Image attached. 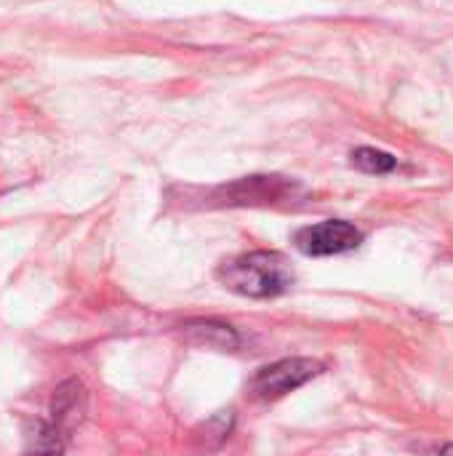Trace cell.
Segmentation results:
<instances>
[{"label": "cell", "instance_id": "cell-1", "mask_svg": "<svg viewBox=\"0 0 453 456\" xmlns=\"http://www.w3.org/2000/svg\"><path fill=\"white\" fill-rule=\"evenodd\" d=\"M219 281L240 297L272 299L294 286V270L278 251H251L224 262Z\"/></svg>", "mask_w": 453, "mask_h": 456}, {"label": "cell", "instance_id": "cell-2", "mask_svg": "<svg viewBox=\"0 0 453 456\" xmlns=\"http://www.w3.org/2000/svg\"><path fill=\"white\" fill-rule=\"evenodd\" d=\"M296 182L286 176H243L211 192V206H275L296 192Z\"/></svg>", "mask_w": 453, "mask_h": 456}, {"label": "cell", "instance_id": "cell-3", "mask_svg": "<svg viewBox=\"0 0 453 456\" xmlns=\"http://www.w3.org/2000/svg\"><path fill=\"white\" fill-rule=\"evenodd\" d=\"M294 243L304 256H339L355 251L363 243V230L347 219H326L302 227L294 235Z\"/></svg>", "mask_w": 453, "mask_h": 456}, {"label": "cell", "instance_id": "cell-5", "mask_svg": "<svg viewBox=\"0 0 453 456\" xmlns=\"http://www.w3.org/2000/svg\"><path fill=\"white\" fill-rule=\"evenodd\" d=\"M184 334L190 337L192 345L200 347H214V350H235L240 345L238 334L230 326L222 323H211V321H198V323H187Z\"/></svg>", "mask_w": 453, "mask_h": 456}, {"label": "cell", "instance_id": "cell-4", "mask_svg": "<svg viewBox=\"0 0 453 456\" xmlns=\"http://www.w3.org/2000/svg\"><path fill=\"white\" fill-rule=\"evenodd\" d=\"M323 371V366L312 358H286L272 366H264L254 379H251V393L262 401H275L283 398L310 379H315Z\"/></svg>", "mask_w": 453, "mask_h": 456}, {"label": "cell", "instance_id": "cell-6", "mask_svg": "<svg viewBox=\"0 0 453 456\" xmlns=\"http://www.w3.org/2000/svg\"><path fill=\"white\" fill-rule=\"evenodd\" d=\"M352 166L360 168L363 174L382 176V174H390V171L398 168V158L384 152V150H376V147H360V150L352 152Z\"/></svg>", "mask_w": 453, "mask_h": 456}]
</instances>
